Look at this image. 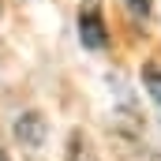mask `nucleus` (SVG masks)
<instances>
[{
    "label": "nucleus",
    "instance_id": "nucleus-1",
    "mask_svg": "<svg viewBox=\"0 0 161 161\" xmlns=\"http://www.w3.org/2000/svg\"><path fill=\"white\" fill-rule=\"evenodd\" d=\"M79 38L86 49H105L109 45V30H105V8L101 0H79Z\"/></svg>",
    "mask_w": 161,
    "mask_h": 161
},
{
    "label": "nucleus",
    "instance_id": "nucleus-2",
    "mask_svg": "<svg viewBox=\"0 0 161 161\" xmlns=\"http://www.w3.org/2000/svg\"><path fill=\"white\" fill-rule=\"evenodd\" d=\"M142 86H146V94L154 97V105L161 109V71L158 68H146V71H142Z\"/></svg>",
    "mask_w": 161,
    "mask_h": 161
},
{
    "label": "nucleus",
    "instance_id": "nucleus-3",
    "mask_svg": "<svg viewBox=\"0 0 161 161\" xmlns=\"http://www.w3.org/2000/svg\"><path fill=\"white\" fill-rule=\"evenodd\" d=\"M124 4H127V8H131V15H135V19H139V23H142V19H146V15H150V0H124Z\"/></svg>",
    "mask_w": 161,
    "mask_h": 161
}]
</instances>
